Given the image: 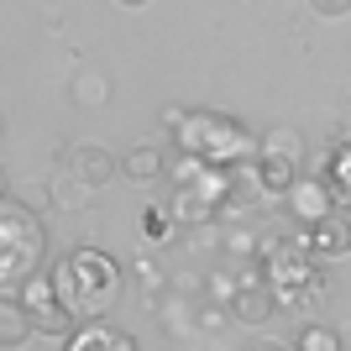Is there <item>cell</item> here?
Masks as SVG:
<instances>
[{
  "label": "cell",
  "mask_w": 351,
  "mask_h": 351,
  "mask_svg": "<svg viewBox=\"0 0 351 351\" xmlns=\"http://www.w3.org/2000/svg\"><path fill=\"white\" fill-rule=\"evenodd\" d=\"M63 351H136V341L105 320H79L63 341Z\"/></svg>",
  "instance_id": "cell-8"
},
{
  "label": "cell",
  "mask_w": 351,
  "mask_h": 351,
  "mask_svg": "<svg viewBox=\"0 0 351 351\" xmlns=\"http://www.w3.org/2000/svg\"><path fill=\"white\" fill-rule=\"evenodd\" d=\"M257 184H263L267 199H289V189L299 184V168H293V162H273V158H263V162H257Z\"/></svg>",
  "instance_id": "cell-14"
},
{
  "label": "cell",
  "mask_w": 351,
  "mask_h": 351,
  "mask_svg": "<svg viewBox=\"0 0 351 351\" xmlns=\"http://www.w3.org/2000/svg\"><path fill=\"white\" fill-rule=\"evenodd\" d=\"M257 158H273V162H304V136L293 132V126H273V132L257 136Z\"/></svg>",
  "instance_id": "cell-12"
},
{
  "label": "cell",
  "mask_w": 351,
  "mask_h": 351,
  "mask_svg": "<svg viewBox=\"0 0 351 351\" xmlns=\"http://www.w3.org/2000/svg\"><path fill=\"white\" fill-rule=\"evenodd\" d=\"M116 5H126V11H136V5H147V0H116Z\"/></svg>",
  "instance_id": "cell-20"
},
{
  "label": "cell",
  "mask_w": 351,
  "mask_h": 351,
  "mask_svg": "<svg viewBox=\"0 0 351 351\" xmlns=\"http://www.w3.org/2000/svg\"><path fill=\"white\" fill-rule=\"evenodd\" d=\"M53 283H58V299L69 304L73 320H100L121 293V267L110 263L105 252L79 247L53 267Z\"/></svg>",
  "instance_id": "cell-1"
},
{
  "label": "cell",
  "mask_w": 351,
  "mask_h": 351,
  "mask_svg": "<svg viewBox=\"0 0 351 351\" xmlns=\"http://www.w3.org/2000/svg\"><path fill=\"white\" fill-rule=\"evenodd\" d=\"M304 241H309L315 257H325V263H330V257H346L351 252V220L341 215V210H330V215H320L315 226H309Z\"/></svg>",
  "instance_id": "cell-9"
},
{
  "label": "cell",
  "mask_w": 351,
  "mask_h": 351,
  "mask_svg": "<svg viewBox=\"0 0 351 351\" xmlns=\"http://www.w3.org/2000/svg\"><path fill=\"white\" fill-rule=\"evenodd\" d=\"M32 330H37V320H32V309L16 299V293H0V351H16L27 346Z\"/></svg>",
  "instance_id": "cell-11"
},
{
  "label": "cell",
  "mask_w": 351,
  "mask_h": 351,
  "mask_svg": "<svg viewBox=\"0 0 351 351\" xmlns=\"http://www.w3.org/2000/svg\"><path fill=\"white\" fill-rule=\"evenodd\" d=\"M309 11H315V16H346L351 0H309Z\"/></svg>",
  "instance_id": "cell-18"
},
{
  "label": "cell",
  "mask_w": 351,
  "mask_h": 351,
  "mask_svg": "<svg viewBox=\"0 0 351 351\" xmlns=\"http://www.w3.org/2000/svg\"><path fill=\"white\" fill-rule=\"evenodd\" d=\"M273 309H278V289L267 278H252L231 293V320L236 325H267L273 320Z\"/></svg>",
  "instance_id": "cell-6"
},
{
  "label": "cell",
  "mask_w": 351,
  "mask_h": 351,
  "mask_svg": "<svg viewBox=\"0 0 351 351\" xmlns=\"http://www.w3.org/2000/svg\"><path fill=\"white\" fill-rule=\"evenodd\" d=\"M110 95H116L110 73L95 69V63H84V69L73 73V84H69V100L79 105V110H105V105H110Z\"/></svg>",
  "instance_id": "cell-10"
},
{
  "label": "cell",
  "mask_w": 351,
  "mask_h": 351,
  "mask_svg": "<svg viewBox=\"0 0 351 351\" xmlns=\"http://www.w3.org/2000/svg\"><path fill=\"white\" fill-rule=\"evenodd\" d=\"M178 142H184L189 158L215 162V168H231L236 158L252 152V136L241 132L231 116H205V110H189V121L178 126Z\"/></svg>",
  "instance_id": "cell-4"
},
{
  "label": "cell",
  "mask_w": 351,
  "mask_h": 351,
  "mask_svg": "<svg viewBox=\"0 0 351 351\" xmlns=\"http://www.w3.org/2000/svg\"><path fill=\"white\" fill-rule=\"evenodd\" d=\"M220 325H231V304L205 299V304H199V330H220Z\"/></svg>",
  "instance_id": "cell-17"
},
{
  "label": "cell",
  "mask_w": 351,
  "mask_h": 351,
  "mask_svg": "<svg viewBox=\"0 0 351 351\" xmlns=\"http://www.w3.org/2000/svg\"><path fill=\"white\" fill-rule=\"evenodd\" d=\"M220 252L241 263V257H252V252H263V236L252 231V226H226V231H220Z\"/></svg>",
  "instance_id": "cell-15"
},
{
  "label": "cell",
  "mask_w": 351,
  "mask_h": 351,
  "mask_svg": "<svg viewBox=\"0 0 351 351\" xmlns=\"http://www.w3.org/2000/svg\"><path fill=\"white\" fill-rule=\"evenodd\" d=\"M69 173H73V184H84V189H105V184L121 173V158L100 142H79V147H69Z\"/></svg>",
  "instance_id": "cell-5"
},
{
  "label": "cell",
  "mask_w": 351,
  "mask_h": 351,
  "mask_svg": "<svg viewBox=\"0 0 351 351\" xmlns=\"http://www.w3.org/2000/svg\"><path fill=\"white\" fill-rule=\"evenodd\" d=\"M293 351H346V346H341V336L330 325H304L299 341H293Z\"/></svg>",
  "instance_id": "cell-16"
},
{
  "label": "cell",
  "mask_w": 351,
  "mask_h": 351,
  "mask_svg": "<svg viewBox=\"0 0 351 351\" xmlns=\"http://www.w3.org/2000/svg\"><path fill=\"white\" fill-rule=\"evenodd\" d=\"M43 252H47V231L37 220V210H27L11 194L0 205V289L16 293L21 283H32L37 267H43Z\"/></svg>",
  "instance_id": "cell-2"
},
{
  "label": "cell",
  "mask_w": 351,
  "mask_h": 351,
  "mask_svg": "<svg viewBox=\"0 0 351 351\" xmlns=\"http://www.w3.org/2000/svg\"><path fill=\"white\" fill-rule=\"evenodd\" d=\"M252 351H289V346H278V341H257Z\"/></svg>",
  "instance_id": "cell-19"
},
{
  "label": "cell",
  "mask_w": 351,
  "mask_h": 351,
  "mask_svg": "<svg viewBox=\"0 0 351 351\" xmlns=\"http://www.w3.org/2000/svg\"><path fill=\"white\" fill-rule=\"evenodd\" d=\"M121 168H126V178H132V184H158L162 168H168V158H162L158 142H136L132 152L121 158Z\"/></svg>",
  "instance_id": "cell-13"
},
{
  "label": "cell",
  "mask_w": 351,
  "mask_h": 351,
  "mask_svg": "<svg viewBox=\"0 0 351 351\" xmlns=\"http://www.w3.org/2000/svg\"><path fill=\"white\" fill-rule=\"evenodd\" d=\"M220 205H226V168L189 158L184 168H178V178H173L168 215H173L178 226H199V220H210Z\"/></svg>",
  "instance_id": "cell-3"
},
{
  "label": "cell",
  "mask_w": 351,
  "mask_h": 351,
  "mask_svg": "<svg viewBox=\"0 0 351 351\" xmlns=\"http://www.w3.org/2000/svg\"><path fill=\"white\" fill-rule=\"evenodd\" d=\"M283 205L293 210V220L315 226L320 215H330V210H336V189H330V178H304V173H299V184L289 189V199H283Z\"/></svg>",
  "instance_id": "cell-7"
}]
</instances>
